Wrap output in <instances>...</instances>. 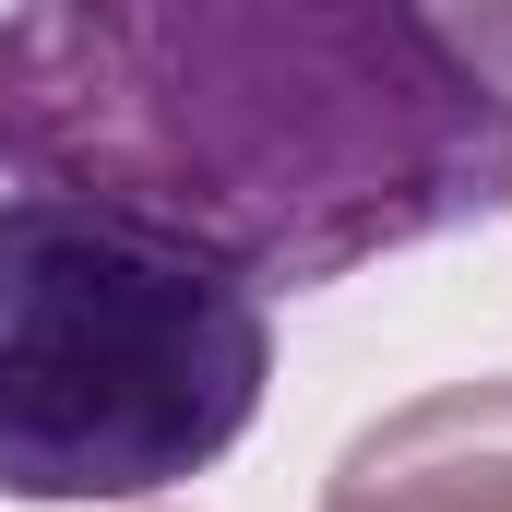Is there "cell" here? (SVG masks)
I'll list each match as a JSON object with an SVG mask.
<instances>
[{"label": "cell", "instance_id": "4", "mask_svg": "<svg viewBox=\"0 0 512 512\" xmlns=\"http://www.w3.org/2000/svg\"><path fill=\"white\" fill-rule=\"evenodd\" d=\"M429 24H441V36L512 96V0H429Z\"/></svg>", "mask_w": 512, "mask_h": 512}, {"label": "cell", "instance_id": "5", "mask_svg": "<svg viewBox=\"0 0 512 512\" xmlns=\"http://www.w3.org/2000/svg\"><path fill=\"white\" fill-rule=\"evenodd\" d=\"M143 512H167V501H143Z\"/></svg>", "mask_w": 512, "mask_h": 512}, {"label": "cell", "instance_id": "3", "mask_svg": "<svg viewBox=\"0 0 512 512\" xmlns=\"http://www.w3.org/2000/svg\"><path fill=\"white\" fill-rule=\"evenodd\" d=\"M322 512H512V370L370 417L334 453Z\"/></svg>", "mask_w": 512, "mask_h": 512}, {"label": "cell", "instance_id": "1", "mask_svg": "<svg viewBox=\"0 0 512 512\" xmlns=\"http://www.w3.org/2000/svg\"><path fill=\"white\" fill-rule=\"evenodd\" d=\"M0 179L310 298L512 215V96L429 0H12Z\"/></svg>", "mask_w": 512, "mask_h": 512}, {"label": "cell", "instance_id": "2", "mask_svg": "<svg viewBox=\"0 0 512 512\" xmlns=\"http://www.w3.org/2000/svg\"><path fill=\"white\" fill-rule=\"evenodd\" d=\"M274 382V310L179 239L0 191V501L143 512L227 465Z\"/></svg>", "mask_w": 512, "mask_h": 512}]
</instances>
